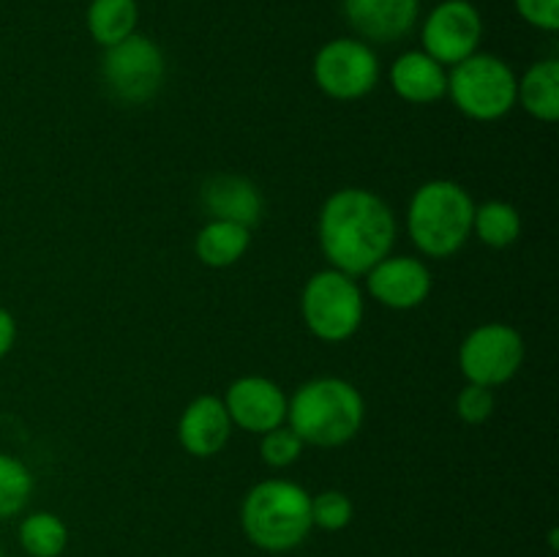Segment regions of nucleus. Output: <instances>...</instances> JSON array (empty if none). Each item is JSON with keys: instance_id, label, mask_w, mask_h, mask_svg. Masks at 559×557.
<instances>
[{"instance_id": "obj_1", "label": "nucleus", "mask_w": 559, "mask_h": 557, "mask_svg": "<svg viewBox=\"0 0 559 557\" xmlns=\"http://www.w3.org/2000/svg\"><path fill=\"white\" fill-rule=\"evenodd\" d=\"M320 249L331 268L347 276H366L396 244V216L380 194L369 189L333 191L317 224Z\"/></svg>"}, {"instance_id": "obj_2", "label": "nucleus", "mask_w": 559, "mask_h": 557, "mask_svg": "<svg viewBox=\"0 0 559 557\" xmlns=\"http://www.w3.org/2000/svg\"><path fill=\"white\" fill-rule=\"evenodd\" d=\"M364 418V396L342 377H317L304 382L287 402V424L304 446H344L358 435Z\"/></svg>"}, {"instance_id": "obj_3", "label": "nucleus", "mask_w": 559, "mask_h": 557, "mask_svg": "<svg viewBox=\"0 0 559 557\" xmlns=\"http://www.w3.org/2000/svg\"><path fill=\"white\" fill-rule=\"evenodd\" d=\"M240 528L262 552H293L309 538L311 495L295 481L267 478L251 486L240 506Z\"/></svg>"}, {"instance_id": "obj_4", "label": "nucleus", "mask_w": 559, "mask_h": 557, "mask_svg": "<svg viewBox=\"0 0 559 557\" xmlns=\"http://www.w3.org/2000/svg\"><path fill=\"white\" fill-rule=\"evenodd\" d=\"M475 202L456 180L437 178L418 186L407 208V229L415 249L431 260H448L473 235Z\"/></svg>"}, {"instance_id": "obj_5", "label": "nucleus", "mask_w": 559, "mask_h": 557, "mask_svg": "<svg viewBox=\"0 0 559 557\" xmlns=\"http://www.w3.org/2000/svg\"><path fill=\"white\" fill-rule=\"evenodd\" d=\"M519 80L511 66L489 52H475L451 66L448 93L462 115L478 123L500 120L516 107Z\"/></svg>"}, {"instance_id": "obj_6", "label": "nucleus", "mask_w": 559, "mask_h": 557, "mask_svg": "<svg viewBox=\"0 0 559 557\" xmlns=\"http://www.w3.org/2000/svg\"><path fill=\"white\" fill-rule=\"evenodd\" d=\"M306 328L328 344H342L358 333L364 322V289L355 276L325 268L306 282L300 295Z\"/></svg>"}, {"instance_id": "obj_7", "label": "nucleus", "mask_w": 559, "mask_h": 557, "mask_svg": "<svg viewBox=\"0 0 559 557\" xmlns=\"http://www.w3.org/2000/svg\"><path fill=\"white\" fill-rule=\"evenodd\" d=\"M102 74L109 93L118 102L136 107V104H147L162 91L167 63H164V52L153 38L131 33L115 47H107Z\"/></svg>"}, {"instance_id": "obj_8", "label": "nucleus", "mask_w": 559, "mask_h": 557, "mask_svg": "<svg viewBox=\"0 0 559 557\" xmlns=\"http://www.w3.org/2000/svg\"><path fill=\"white\" fill-rule=\"evenodd\" d=\"M524 364V339L508 322H484L464 336L459 366L467 382L497 388L516 377Z\"/></svg>"}, {"instance_id": "obj_9", "label": "nucleus", "mask_w": 559, "mask_h": 557, "mask_svg": "<svg viewBox=\"0 0 559 557\" xmlns=\"http://www.w3.org/2000/svg\"><path fill=\"white\" fill-rule=\"evenodd\" d=\"M317 87L336 102H355L369 96L380 82V60L360 38H333L311 63Z\"/></svg>"}, {"instance_id": "obj_10", "label": "nucleus", "mask_w": 559, "mask_h": 557, "mask_svg": "<svg viewBox=\"0 0 559 557\" xmlns=\"http://www.w3.org/2000/svg\"><path fill=\"white\" fill-rule=\"evenodd\" d=\"M480 38L484 20L469 0H442L420 33L424 52L442 66H456L478 52Z\"/></svg>"}, {"instance_id": "obj_11", "label": "nucleus", "mask_w": 559, "mask_h": 557, "mask_svg": "<svg viewBox=\"0 0 559 557\" xmlns=\"http://www.w3.org/2000/svg\"><path fill=\"white\" fill-rule=\"evenodd\" d=\"M222 402L227 407L233 426L251 431V435H265V431L287 424L289 399L284 396L282 386L267 380V377H238L235 382H229Z\"/></svg>"}, {"instance_id": "obj_12", "label": "nucleus", "mask_w": 559, "mask_h": 557, "mask_svg": "<svg viewBox=\"0 0 559 557\" xmlns=\"http://www.w3.org/2000/svg\"><path fill=\"white\" fill-rule=\"evenodd\" d=\"M366 289L388 309H418L431 293V271L418 257H385L366 273Z\"/></svg>"}, {"instance_id": "obj_13", "label": "nucleus", "mask_w": 559, "mask_h": 557, "mask_svg": "<svg viewBox=\"0 0 559 557\" xmlns=\"http://www.w3.org/2000/svg\"><path fill=\"white\" fill-rule=\"evenodd\" d=\"M200 202L211 218L249 229H254L265 213V200L254 180L233 173H218L207 178L200 189Z\"/></svg>"}, {"instance_id": "obj_14", "label": "nucleus", "mask_w": 559, "mask_h": 557, "mask_svg": "<svg viewBox=\"0 0 559 557\" xmlns=\"http://www.w3.org/2000/svg\"><path fill=\"white\" fill-rule=\"evenodd\" d=\"M233 437V420L218 396L202 393L194 402L186 404L178 420V440L186 453L197 459H211L224 451Z\"/></svg>"}, {"instance_id": "obj_15", "label": "nucleus", "mask_w": 559, "mask_h": 557, "mask_svg": "<svg viewBox=\"0 0 559 557\" xmlns=\"http://www.w3.org/2000/svg\"><path fill=\"white\" fill-rule=\"evenodd\" d=\"M344 11L360 38L393 44L415 27L420 0H344Z\"/></svg>"}, {"instance_id": "obj_16", "label": "nucleus", "mask_w": 559, "mask_h": 557, "mask_svg": "<svg viewBox=\"0 0 559 557\" xmlns=\"http://www.w3.org/2000/svg\"><path fill=\"white\" fill-rule=\"evenodd\" d=\"M391 87L407 104H437L448 93V71L424 49H415L393 60Z\"/></svg>"}, {"instance_id": "obj_17", "label": "nucleus", "mask_w": 559, "mask_h": 557, "mask_svg": "<svg viewBox=\"0 0 559 557\" xmlns=\"http://www.w3.org/2000/svg\"><path fill=\"white\" fill-rule=\"evenodd\" d=\"M516 104L535 120L555 123L559 118V60H538L524 71L516 87Z\"/></svg>"}, {"instance_id": "obj_18", "label": "nucleus", "mask_w": 559, "mask_h": 557, "mask_svg": "<svg viewBox=\"0 0 559 557\" xmlns=\"http://www.w3.org/2000/svg\"><path fill=\"white\" fill-rule=\"evenodd\" d=\"M251 229L233 222H218L211 218L205 227L197 233V257L207 268H229L249 251Z\"/></svg>"}, {"instance_id": "obj_19", "label": "nucleus", "mask_w": 559, "mask_h": 557, "mask_svg": "<svg viewBox=\"0 0 559 557\" xmlns=\"http://www.w3.org/2000/svg\"><path fill=\"white\" fill-rule=\"evenodd\" d=\"M136 20H140L136 0H93L87 9V31L104 49L129 38Z\"/></svg>"}, {"instance_id": "obj_20", "label": "nucleus", "mask_w": 559, "mask_h": 557, "mask_svg": "<svg viewBox=\"0 0 559 557\" xmlns=\"http://www.w3.org/2000/svg\"><path fill=\"white\" fill-rule=\"evenodd\" d=\"M473 233L478 235L480 244L491 249H508L522 235V216L511 202L489 200L484 205H475Z\"/></svg>"}, {"instance_id": "obj_21", "label": "nucleus", "mask_w": 559, "mask_h": 557, "mask_svg": "<svg viewBox=\"0 0 559 557\" xmlns=\"http://www.w3.org/2000/svg\"><path fill=\"white\" fill-rule=\"evenodd\" d=\"M20 546L27 557H60L69 546V528L58 513H27L20 524Z\"/></svg>"}, {"instance_id": "obj_22", "label": "nucleus", "mask_w": 559, "mask_h": 557, "mask_svg": "<svg viewBox=\"0 0 559 557\" xmlns=\"http://www.w3.org/2000/svg\"><path fill=\"white\" fill-rule=\"evenodd\" d=\"M33 495V475L22 459L0 453V519L25 511Z\"/></svg>"}, {"instance_id": "obj_23", "label": "nucleus", "mask_w": 559, "mask_h": 557, "mask_svg": "<svg viewBox=\"0 0 559 557\" xmlns=\"http://www.w3.org/2000/svg\"><path fill=\"white\" fill-rule=\"evenodd\" d=\"M355 517V506L344 491L325 489L320 495L311 497V522L314 528L328 530V533H338L347 528Z\"/></svg>"}, {"instance_id": "obj_24", "label": "nucleus", "mask_w": 559, "mask_h": 557, "mask_svg": "<svg viewBox=\"0 0 559 557\" xmlns=\"http://www.w3.org/2000/svg\"><path fill=\"white\" fill-rule=\"evenodd\" d=\"M262 462L273 470H284L289 464H295L304 453V440L295 435L289 426H276L273 431H265L260 442Z\"/></svg>"}, {"instance_id": "obj_25", "label": "nucleus", "mask_w": 559, "mask_h": 557, "mask_svg": "<svg viewBox=\"0 0 559 557\" xmlns=\"http://www.w3.org/2000/svg\"><path fill=\"white\" fill-rule=\"evenodd\" d=\"M456 413L469 426L489 420L495 413V388L467 382V388H462V393L456 396Z\"/></svg>"}, {"instance_id": "obj_26", "label": "nucleus", "mask_w": 559, "mask_h": 557, "mask_svg": "<svg viewBox=\"0 0 559 557\" xmlns=\"http://www.w3.org/2000/svg\"><path fill=\"white\" fill-rule=\"evenodd\" d=\"M516 11L524 22L540 31L555 33L559 27V0H516Z\"/></svg>"}, {"instance_id": "obj_27", "label": "nucleus", "mask_w": 559, "mask_h": 557, "mask_svg": "<svg viewBox=\"0 0 559 557\" xmlns=\"http://www.w3.org/2000/svg\"><path fill=\"white\" fill-rule=\"evenodd\" d=\"M14 342H16V320L9 309L0 306V360L14 349Z\"/></svg>"}, {"instance_id": "obj_28", "label": "nucleus", "mask_w": 559, "mask_h": 557, "mask_svg": "<svg viewBox=\"0 0 559 557\" xmlns=\"http://www.w3.org/2000/svg\"><path fill=\"white\" fill-rule=\"evenodd\" d=\"M0 557H3V546H0Z\"/></svg>"}]
</instances>
